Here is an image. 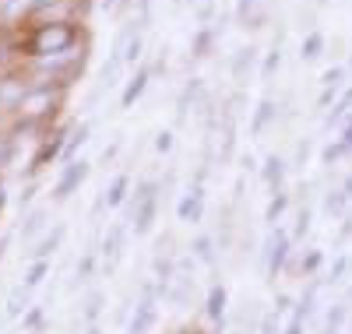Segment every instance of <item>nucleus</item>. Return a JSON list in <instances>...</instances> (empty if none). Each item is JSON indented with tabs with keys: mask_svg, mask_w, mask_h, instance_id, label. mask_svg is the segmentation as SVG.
Returning <instances> with one entry per match:
<instances>
[{
	"mask_svg": "<svg viewBox=\"0 0 352 334\" xmlns=\"http://www.w3.org/2000/svg\"><path fill=\"white\" fill-rule=\"evenodd\" d=\"M88 36L81 21H39V25H28V32L11 39L14 56L21 60H39V56H53V53H67L74 46H85Z\"/></svg>",
	"mask_w": 352,
	"mask_h": 334,
	"instance_id": "nucleus-1",
	"label": "nucleus"
},
{
	"mask_svg": "<svg viewBox=\"0 0 352 334\" xmlns=\"http://www.w3.org/2000/svg\"><path fill=\"white\" fill-rule=\"evenodd\" d=\"M67 102V88L60 85H32L28 88V96L18 102V109L11 113L14 116V127L11 134H25V131H39V127H50L56 116H60Z\"/></svg>",
	"mask_w": 352,
	"mask_h": 334,
	"instance_id": "nucleus-2",
	"label": "nucleus"
},
{
	"mask_svg": "<svg viewBox=\"0 0 352 334\" xmlns=\"http://www.w3.org/2000/svg\"><path fill=\"white\" fill-rule=\"evenodd\" d=\"M131 208V222H134V232L144 236V232H152L155 225V215H159V183L155 179H144V183L131 194L127 201Z\"/></svg>",
	"mask_w": 352,
	"mask_h": 334,
	"instance_id": "nucleus-3",
	"label": "nucleus"
},
{
	"mask_svg": "<svg viewBox=\"0 0 352 334\" xmlns=\"http://www.w3.org/2000/svg\"><path fill=\"white\" fill-rule=\"evenodd\" d=\"M169 292V285H144L141 299H138V307H134V317L127 320V334H148L159 320V299Z\"/></svg>",
	"mask_w": 352,
	"mask_h": 334,
	"instance_id": "nucleus-4",
	"label": "nucleus"
},
{
	"mask_svg": "<svg viewBox=\"0 0 352 334\" xmlns=\"http://www.w3.org/2000/svg\"><path fill=\"white\" fill-rule=\"evenodd\" d=\"M28 88H32V81L25 78L21 67L0 71V116H11L18 109V102L28 96Z\"/></svg>",
	"mask_w": 352,
	"mask_h": 334,
	"instance_id": "nucleus-5",
	"label": "nucleus"
},
{
	"mask_svg": "<svg viewBox=\"0 0 352 334\" xmlns=\"http://www.w3.org/2000/svg\"><path fill=\"white\" fill-rule=\"evenodd\" d=\"M264 254H268V278L275 282L282 271H285V264H289V254H292V236L285 232V229H275L272 236H268V243H264Z\"/></svg>",
	"mask_w": 352,
	"mask_h": 334,
	"instance_id": "nucleus-6",
	"label": "nucleus"
},
{
	"mask_svg": "<svg viewBox=\"0 0 352 334\" xmlns=\"http://www.w3.org/2000/svg\"><path fill=\"white\" fill-rule=\"evenodd\" d=\"M88 172H92V166H88L85 159L67 162V166H64V172H60V179H56V187H53V201H56V204L71 201V194H78V187L88 179Z\"/></svg>",
	"mask_w": 352,
	"mask_h": 334,
	"instance_id": "nucleus-7",
	"label": "nucleus"
},
{
	"mask_svg": "<svg viewBox=\"0 0 352 334\" xmlns=\"http://www.w3.org/2000/svg\"><path fill=\"white\" fill-rule=\"evenodd\" d=\"M64 137H67L64 131H53V134H43V137H39V151H36V155H32V162H28V172L36 176V172H39V169L46 166V162H53L56 155H60V151H64Z\"/></svg>",
	"mask_w": 352,
	"mask_h": 334,
	"instance_id": "nucleus-8",
	"label": "nucleus"
},
{
	"mask_svg": "<svg viewBox=\"0 0 352 334\" xmlns=\"http://www.w3.org/2000/svg\"><path fill=\"white\" fill-rule=\"evenodd\" d=\"M176 215H180V222H190V225H197V222L204 219V187H201V183H194V187L184 194L180 208H176Z\"/></svg>",
	"mask_w": 352,
	"mask_h": 334,
	"instance_id": "nucleus-9",
	"label": "nucleus"
},
{
	"mask_svg": "<svg viewBox=\"0 0 352 334\" xmlns=\"http://www.w3.org/2000/svg\"><path fill=\"white\" fill-rule=\"evenodd\" d=\"M201 96H204V81H201V78H190V81L184 85L180 99H176V124H184L187 113H190V109L201 102Z\"/></svg>",
	"mask_w": 352,
	"mask_h": 334,
	"instance_id": "nucleus-10",
	"label": "nucleus"
},
{
	"mask_svg": "<svg viewBox=\"0 0 352 334\" xmlns=\"http://www.w3.org/2000/svg\"><path fill=\"white\" fill-rule=\"evenodd\" d=\"M148 81H152V67H138V74L127 81V88H124V96H120V109H131L141 96H144V88H148Z\"/></svg>",
	"mask_w": 352,
	"mask_h": 334,
	"instance_id": "nucleus-11",
	"label": "nucleus"
},
{
	"mask_svg": "<svg viewBox=\"0 0 352 334\" xmlns=\"http://www.w3.org/2000/svg\"><path fill=\"white\" fill-rule=\"evenodd\" d=\"M275 116H278L275 99H261V102H257V109H254V120H250V134H254V137H261L264 131H268V127L275 124Z\"/></svg>",
	"mask_w": 352,
	"mask_h": 334,
	"instance_id": "nucleus-12",
	"label": "nucleus"
},
{
	"mask_svg": "<svg viewBox=\"0 0 352 334\" xmlns=\"http://www.w3.org/2000/svg\"><path fill=\"white\" fill-rule=\"evenodd\" d=\"M67 229L64 225H53V232H46L39 243H36V250H28V260H50V254H56V247L64 243Z\"/></svg>",
	"mask_w": 352,
	"mask_h": 334,
	"instance_id": "nucleus-13",
	"label": "nucleus"
},
{
	"mask_svg": "<svg viewBox=\"0 0 352 334\" xmlns=\"http://www.w3.org/2000/svg\"><path fill=\"white\" fill-rule=\"evenodd\" d=\"M226 302H229V292H226L222 282H215V285L208 289V302H204V313H208V320H215L219 327H222V320H226Z\"/></svg>",
	"mask_w": 352,
	"mask_h": 334,
	"instance_id": "nucleus-14",
	"label": "nucleus"
},
{
	"mask_svg": "<svg viewBox=\"0 0 352 334\" xmlns=\"http://www.w3.org/2000/svg\"><path fill=\"white\" fill-rule=\"evenodd\" d=\"M88 134H92V124H88V120H81L78 127H71V131H67V137H64V151H60V159H64V162H74L78 148L88 141Z\"/></svg>",
	"mask_w": 352,
	"mask_h": 334,
	"instance_id": "nucleus-15",
	"label": "nucleus"
},
{
	"mask_svg": "<svg viewBox=\"0 0 352 334\" xmlns=\"http://www.w3.org/2000/svg\"><path fill=\"white\" fill-rule=\"evenodd\" d=\"M127 190H131V176H127V172L113 176L109 190H102V197H99V208H102V204H106V208H120V204L127 201Z\"/></svg>",
	"mask_w": 352,
	"mask_h": 334,
	"instance_id": "nucleus-16",
	"label": "nucleus"
},
{
	"mask_svg": "<svg viewBox=\"0 0 352 334\" xmlns=\"http://www.w3.org/2000/svg\"><path fill=\"white\" fill-rule=\"evenodd\" d=\"M46 219H50V211H46V208H32V211H28V215H25V225L18 229L21 243H32V239L46 229Z\"/></svg>",
	"mask_w": 352,
	"mask_h": 334,
	"instance_id": "nucleus-17",
	"label": "nucleus"
},
{
	"mask_svg": "<svg viewBox=\"0 0 352 334\" xmlns=\"http://www.w3.org/2000/svg\"><path fill=\"white\" fill-rule=\"evenodd\" d=\"M124 236H127V225H113V229L106 232V239H102V257H106L109 264L120 257V250H124Z\"/></svg>",
	"mask_w": 352,
	"mask_h": 334,
	"instance_id": "nucleus-18",
	"label": "nucleus"
},
{
	"mask_svg": "<svg viewBox=\"0 0 352 334\" xmlns=\"http://www.w3.org/2000/svg\"><path fill=\"white\" fill-rule=\"evenodd\" d=\"M285 162L278 159V155H272L268 162H264V169H261V176H264V183H268L272 190H282V183H285Z\"/></svg>",
	"mask_w": 352,
	"mask_h": 334,
	"instance_id": "nucleus-19",
	"label": "nucleus"
},
{
	"mask_svg": "<svg viewBox=\"0 0 352 334\" xmlns=\"http://www.w3.org/2000/svg\"><path fill=\"white\" fill-rule=\"evenodd\" d=\"M254 60H257V49H254V46L236 49V56H232V78H236V81H247V74L254 71Z\"/></svg>",
	"mask_w": 352,
	"mask_h": 334,
	"instance_id": "nucleus-20",
	"label": "nucleus"
},
{
	"mask_svg": "<svg viewBox=\"0 0 352 334\" xmlns=\"http://www.w3.org/2000/svg\"><path fill=\"white\" fill-rule=\"evenodd\" d=\"M28 285H14L11 289V296H8V320H14V317H21L25 310H28Z\"/></svg>",
	"mask_w": 352,
	"mask_h": 334,
	"instance_id": "nucleus-21",
	"label": "nucleus"
},
{
	"mask_svg": "<svg viewBox=\"0 0 352 334\" xmlns=\"http://www.w3.org/2000/svg\"><path fill=\"white\" fill-rule=\"evenodd\" d=\"M215 39H219V32H215V28H212V25H204V28H201V32L194 36V56H197V60H204V56H208V53H212V46H215Z\"/></svg>",
	"mask_w": 352,
	"mask_h": 334,
	"instance_id": "nucleus-22",
	"label": "nucleus"
},
{
	"mask_svg": "<svg viewBox=\"0 0 352 334\" xmlns=\"http://www.w3.org/2000/svg\"><path fill=\"white\" fill-rule=\"evenodd\" d=\"M317 292H320V285H317V282H310V285H307V292H303V299L296 302V310H292V317H296V320H303V324H307V317L314 313V302H317Z\"/></svg>",
	"mask_w": 352,
	"mask_h": 334,
	"instance_id": "nucleus-23",
	"label": "nucleus"
},
{
	"mask_svg": "<svg viewBox=\"0 0 352 334\" xmlns=\"http://www.w3.org/2000/svg\"><path fill=\"white\" fill-rule=\"evenodd\" d=\"M285 208H289V194H285V190H275L272 201H268V208H264V222L275 225V222L285 215Z\"/></svg>",
	"mask_w": 352,
	"mask_h": 334,
	"instance_id": "nucleus-24",
	"label": "nucleus"
},
{
	"mask_svg": "<svg viewBox=\"0 0 352 334\" xmlns=\"http://www.w3.org/2000/svg\"><path fill=\"white\" fill-rule=\"evenodd\" d=\"M345 317H349V307H345V302H335V307L328 310V317H324V331H320V334H338Z\"/></svg>",
	"mask_w": 352,
	"mask_h": 334,
	"instance_id": "nucleus-25",
	"label": "nucleus"
},
{
	"mask_svg": "<svg viewBox=\"0 0 352 334\" xmlns=\"http://www.w3.org/2000/svg\"><path fill=\"white\" fill-rule=\"evenodd\" d=\"M324 46H328L324 36H320V32H310V36L303 39V46H300V56H303V60H317L320 53H324Z\"/></svg>",
	"mask_w": 352,
	"mask_h": 334,
	"instance_id": "nucleus-26",
	"label": "nucleus"
},
{
	"mask_svg": "<svg viewBox=\"0 0 352 334\" xmlns=\"http://www.w3.org/2000/svg\"><path fill=\"white\" fill-rule=\"evenodd\" d=\"M345 208H349V197L342 194V187H338V190H328V194H324V211H328L331 219L345 215Z\"/></svg>",
	"mask_w": 352,
	"mask_h": 334,
	"instance_id": "nucleus-27",
	"label": "nucleus"
},
{
	"mask_svg": "<svg viewBox=\"0 0 352 334\" xmlns=\"http://www.w3.org/2000/svg\"><path fill=\"white\" fill-rule=\"evenodd\" d=\"M46 275H50V260H32V264H28V271H25V282L21 285L36 289V285H43Z\"/></svg>",
	"mask_w": 352,
	"mask_h": 334,
	"instance_id": "nucleus-28",
	"label": "nucleus"
},
{
	"mask_svg": "<svg viewBox=\"0 0 352 334\" xmlns=\"http://www.w3.org/2000/svg\"><path fill=\"white\" fill-rule=\"evenodd\" d=\"M102 302H106V296H102L99 289H92V292L85 296V310H81V317H85V320H96V317L102 313Z\"/></svg>",
	"mask_w": 352,
	"mask_h": 334,
	"instance_id": "nucleus-29",
	"label": "nucleus"
},
{
	"mask_svg": "<svg viewBox=\"0 0 352 334\" xmlns=\"http://www.w3.org/2000/svg\"><path fill=\"white\" fill-rule=\"evenodd\" d=\"M349 109H352V88H345V92H342V99L331 106V113H328V127H335V124H338V120H342Z\"/></svg>",
	"mask_w": 352,
	"mask_h": 334,
	"instance_id": "nucleus-30",
	"label": "nucleus"
},
{
	"mask_svg": "<svg viewBox=\"0 0 352 334\" xmlns=\"http://www.w3.org/2000/svg\"><path fill=\"white\" fill-rule=\"evenodd\" d=\"M349 155V151H345V144L335 137L331 144H324V151H320V162H324V166H335V162H342Z\"/></svg>",
	"mask_w": 352,
	"mask_h": 334,
	"instance_id": "nucleus-31",
	"label": "nucleus"
},
{
	"mask_svg": "<svg viewBox=\"0 0 352 334\" xmlns=\"http://www.w3.org/2000/svg\"><path fill=\"white\" fill-rule=\"evenodd\" d=\"M257 334H282V313H278V310H268V313L261 317Z\"/></svg>",
	"mask_w": 352,
	"mask_h": 334,
	"instance_id": "nucleus-32",
	"label": "nucleus"
},
{
	"mask_svg": "<svg viewBox=\"0 0 352 334\" xmlns=\"http://www.w3.org/2000/svg\"><path fill=\"white\" fill-rule=\"evenodd\" d=\"M14 148H18V141H14V134H11V131H8V134H0V169L11 166V159H14Z\"/></svg>",
	"mask_w": 352,
	"mask_h": 334,
	"instance_id": "nucleus-33",
	"label": "nucleus"
},
{
	"mask_svg": "<svg viewBox=\"0 0 352 334\" xmlns=\"http://www.w3.org/2000/svg\"><path fill=\"white\" fill-rule=\"evenodd\" d=\"M278 67H282V49L275 46L268 56H264V64H261V78H264V81L275 78V71H278Z\"/></svg>",
	"mask_w": 352,
	"mask_h": 334,
	"instance_id": "nucleus-34",
	"label": "nucleus"
},
{
	"mask_svg": "<svg viewBox=\"0 0 352 334\" xmlns=\"http://www.w3.org/2000/svg\"><path fill=\"white\" fill-rule=\"evenodd\" d=\"M320 260H324V254H320V250H310V254L300 260V267H296V271H300V278H310L314 271L320 267Z\"/></svg>",
	"mask_w": 352,
	"mask_h": 334,
	"instance_id": "nucleus-35",
	"label": "nucleus"
},
{
	"mask_svg": "<svg viewBox=\"0 0 352 334\" xmlns=\"http://www.w3.org/2000/svg\"><path fill=\"white\" fill-rule=\"evenodd\" d=\"M92 267H96V254H85L81 264H78V271H74V282H78V285L88 282V278H92Z\"/></svg>",
	"mask_w": 352,
	"mask_h": 334,
	"instance_id": "nucleus-36",
	"label": "nucleus"
},
{
	"mask_svg": "<svg viewBox=\"0 0 352 334\" xmlns=\"http://www.w3.org/2000/svg\"><path fill=\"white\" fill-rule=\"evenodd\" d=\"M190 250H194L197 260H212V239H208V236H197Z\"/></svg>",
	"mask_w": 352,
	"mask_h": 334,
	"instance_id": "nucleus-37",
	"label": "nucleus"
},
{
	"mask_svg": "<svg viewBox=\"0 0 352 334\" xmlns=\"http://www.w3.org/2000/svg\"><path fill=\"white\" fill-rule=\"evenodd\" d=\"M43 317H46L43 307H28V310H25V327H28V331H39V327H43Z\"/></svg>",
	"mask_w": 352,
	"mask_h": 334,
	"instance_id": "nucleus-38",
	"label": "nucleus"
},
{
	"mask_svg": "<svg viewBox=\"0 0 352 334\" xmlns=\"http://www.w3.org/2000/svg\"><path fill=\"white\" fill-rule=\"evenodd\" d=\"M310 232V208H303L296 215V229H292V239H303Z\"/></svg>",
	"mask_w": 352,
	"mask_h": 334,
	"instance_id": "nucleus-39",
	"label": "nucleus"
},
{
	"mask_svg": "<svg viewBox=\"0 0 352 334\" xmlns=\"http://www.w3.org/2000/svg\"><path fill=\"white\" fill-rule=\"evenodd\" d=\"M257 4H261V0H240V4H236V18H240V25L250 21V14L257 11Z\"/></svg>",
	"mask_w": 352,
	"mask_h": 334,
	"instance_id": "nucleus-40",
	"label": "nucleus"
},
{
	"mask_svg": "<svg viewBox=\"0 0 352 334\" xmlns=\"http://www.w3.org/2000/svg\"><path fill=\"white\" fill-rule=\"evenodd\" d=\"M11 56H14V46H11L4 36H0V71H8V67H11Z\"/></svg>",
	"mask_w": 352,
	"mask_h": 334,
	"instance_id": "nucleus-41",
	"label": "nucleus"
},
{
	"mask_svg": "<svg viewBox=\"0 0 352 334\" xmlns=\"http://www.w3.org/2000/svg\"><path fill=\"white\" fill-rule=\"evenodd\" d=\"M155 151H159V155L173 151V131H159V134H155Z\"/></svg>",
	"mask_w": 352,
	"mask_h": 334,
	"instance_id": "nucleus-42",
	"label": "nucleus"
},
{
	"mask_svg": "<svg viewBox=\"0 0 352 334\" xmlns=\"http://www.w3.org/2000/svg\"><path fill=\"white\" fill-rule=\"evenodd\" d=\"M342 78H345V67H331L320 81H324V88H342Z\"/></svg>",
	"mask_w": 352,
	"mask_h": 334,
	"instance_id": "nucleus-43",
	"label": "nucleus"
},
{
	"mask_svg": "<svg viewBox=\"0 0 352 334\" xmlns=\"http://www.w3.org/2000/svg\"><path fill=\"white\" fill-rule=\"evenodd\" d=\"M345 267H349V257H338V260L331 264V275H328V282H331V285H338V282H342Z\"/></svg>",
	"mask_w": 352,
	"mask_h": 334,
	"instance_id": "nucleus-44",
	"label": "nucleus"
},
{
	"mask_svg": "<svg viewBox=\"0 0 352 334\" xmlns=\"http://www.w3.org/2000/svg\"><path fill=\"white\" fill-rule=\"evenodd\" d=\"M338 92H342V88H324V92H320V99H317V109H328V106L335 102Z\"/></svg>",
	"mask_w": 352,
	"mask_h": 334,
	"instance_id": "nucleus-45",
	"label": "nucleus"
},
{
	"mask_svg": "<svg viewBox=\"0 0 352 334\" xmlns=\"http://www.w3.org/2000/svg\"><path fill=\"white\" fill-rule=\"evenodd\" d=\"M303 327H307L303 320H296V317H292V320L285 324V331H282V334H303Z\"/></svg>",
	"mask_w": 352,
	"mask_h": 334,
	"instance_id": "nucleus-46",
	"label": "nucleus"
},
{
	"mask_svg": "<svg viewBox=\"0 0 352 334\" xmlns=\"http://www.w3.org/2000/svg\"><path fill=\"white\" fill-rule=\"evenodd\" d=\"M342 144H345V151H349V155H352V120H349V127L342 131V137H338Z\"/></svg>",
	"mask_w": 352,
	"mask_h": 334,
	"instance_id": "nucleus-47",
	"label": "nucleus"
},
{
	"mask_svg": "<svg viewBox=\"0 0 352 334\" xmlns=\"http://www.w3.org/2000/svg\"><path fill=\"white\" fill-rule=\"evenodd\" d=\"M307 155H310V144L303 141V144L296 148V166H303V162H307Z\"/></svg>",
	"mask_w": 352,
	"mask_h": 334,
	"instance_id": "nucleus-48",
	"label": "nucleus"
},
{
	"mask_svg": "<svg viewBox=\"0 0 352 334\" xmlns=\"http://www.w3.org/2000/svg\"><path fill=\"white\" fill-rule=\"evenodd\" d=\"M116 8H120V0H99V11H106V14L116 11Z\"/></svg>",
	"mask_w": 352,
	"mask_h": 334,
	"instance_id": "nucleus-49",
	"label": "nucleus"
},
{
	"mask_svg": "<svg viewBox=\"0 0 352 334\" xmlns=\"http://www.w3.org/2000/svg\"><path fill=\"white\" fill-rule=\"evenodd\" d=\"M116 151H120V141H113V144H109V148L102 151V162H109V159L116 155Z\"/></svg>",
	"mask_w": 352,
	"mask_h": 334,
	"instance_id": "nucleus-50",
	"label": "nucleus"
},
{
	"mask_svg": "<svg viewBox=\"0 0 352 334\" xmlns=\"http://www.w3.org/2000/svg\"><path fill=\"white\" fill-rule=\"evenodd\" d=\"M342 194H345V197H349V201H352V172H349V176H345V183H342Z\"/></svg>",
	"mask_w": 352,
	"mask_h": 334,
	"instance_id": "nucleus-51",
	"label": "nucleus"
},
{
	"mask_svg": "<svg viewBox=\"0 0 352 334\" xmlns=\"http://www.w3.org/2000/svg\"><path fill=\"white\" fill-rule=\"evenodd\" d=\"M8 243H11V236H0V260H4V250H8Z\"/></svg>",
	"mask_w": 352,
	"mask_h": 334,
	"instance_id": "nucleus-52",
	"label": "nucleus"
},
{
	"mask_svg": "<svg viewBox=\"0 0 352 334\" xmlns=\"http://www.w3.org/2000/svg\"><path fill=\"white\" fill-rule=\"evenodd\" d=\"M85 334H102V331H99V327H88V331H85Z\"/></svg>",
	"mask_w": 352,
	"mask_h": 334,
	"instance_id": "nucleus-53",
	"label": "nucleus"
},
{
	"mask_svg": "<svg viewBox=\"0 0 352 334\" xmlns=\"http://www.w3.org/2000/svg\"><path fill=\"white\" fill-rule=\"evenodd\" d=\"M190 4H201V0H190Z\"/></svg>",
	"mask_w": 352,
	"mask_h": 334,
	"instance_id": "nucleus-54",
	"label": "nucleus"
},
{
	"mask_svg": "<svg viewBox=\"0 0 352 334\" xmlns=\"http://www.w3.org/2000/svg\"><path fill=\"white\" fill-rule=\"evenodd\" d=\"M349 67H352V56H349Z\"/></svg>",
	"mask_w": 352,
	"mask_h": 334,
	"instance_id": "nucleus-55",
	"label": "nucleus"
}]
</instances>
